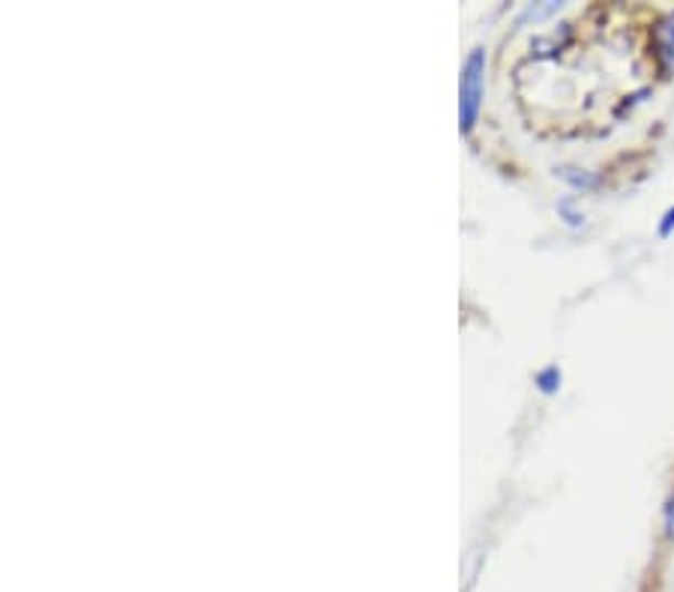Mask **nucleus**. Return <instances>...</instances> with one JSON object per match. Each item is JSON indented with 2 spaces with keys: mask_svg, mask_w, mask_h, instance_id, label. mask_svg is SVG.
Returning <instances> with one entry per match:
<instances>
[{
  "mask_svg": "<svg viewBox=\"0 0 674 592\" xmlns=\"http://www.w3.org/2000/svg\"><path fill=\"white\" fill-rule=\"evenodd\" d=\"M665 527H668V536H674V500L665 508Z\"/></svg>",
  "mask_w": 674,
  "mask_h": 592,
  "instance_id": "nucleus-5",
  "label": "nucleus"
},
{
  "mask_svg": "<svg viewBox=\"0 0 674 592\" xmlns=\"http://www.w3.org/2000/svg\"><path fill=\"white\" fill-rule=\"evenodd\" d=\"M536 386L546 392V395L557 392V386H561V371H557L555 365H548V369H543V371H540V374H536Z\"/></svg>",
  "mask_w": 674,
  "mask_h": 592,
  "instance_id": "nucleus-2",
  "label": "nucleus"
},
{
  "mask_svg": "<svg viewBox=\"0 0 674 592\" xmlns=\"http://www.w3.org/2000/svg\"><path fill=\"white\" fill-rule=\"evenodd\" d=\"M482 75H486V54H482V48H474L465 66H461L459 78V123L465 135L471 132L477 114H480Z\"/></svg>",
  "mask_w": 674,
  "mask_h": 592,
  "instance_id": "nucleus-1",
  "label": "nucleus"
},
{
  "mask_svg": "<svg viewBox=\"0 0 674 592\" xmlns=\"http://www.w3.org/2000/svg\"><path fill=\"white\" fill-rule=\"evenodd\" d=\"M674 231V207L668 212H665V219H663V224H660V233H663V237H668V233Z\"/></svg>",
  "mask_w": 674,
  "mask_h": 592,
  "instance_id": "nucleus-4",
  "label": "nucleus"
},
{
  "mask_svg": "<svg viewBox=\"0 0 674 592\" xmlns=\"http://www.w3.org/2000/svg\"><path fill=\"white\" fill-rule=\"evenodd\" d=\"M561 177H567L578 189H590V186L597 183V177H590V174H573V168H561Z\"/></svg>",
  "mask_w": 674,
  "mask_h": 592,
  "instance_id": "nucleus-3",
  "label": "nucleus"
}]
</instances>
